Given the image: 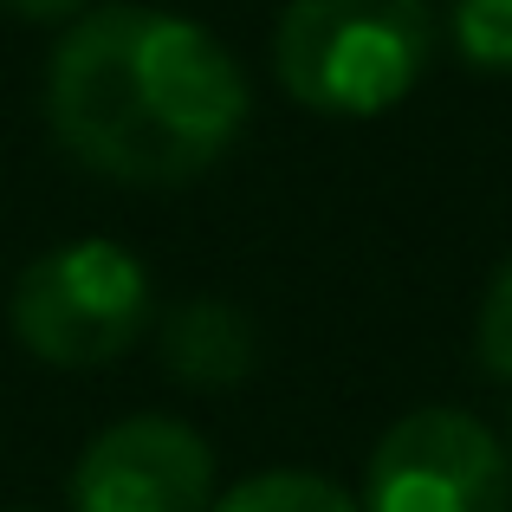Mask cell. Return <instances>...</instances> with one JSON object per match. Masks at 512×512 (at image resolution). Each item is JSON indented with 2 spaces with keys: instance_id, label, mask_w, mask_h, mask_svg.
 Segmentation results:
<instances>
[{
  "instance_id": "1",
  "label": "cell",
  "mask_w": 512,
  "mask_h": 512,
  "mask_svg": "<svg viewBox=\"0 0 512 512\" xmlns=\"http://www.w3.org/2000/svg\"><path fill=\"white\" fill-rule=\"evenodd\" d=\"M46 124L91 175L169 188L214 169L247 130V72L208 26L111 0L46 59Z\"/></svg>"
},
{
  "instance_id": "2",
  "label": "cell",
  "mask_w": 512,
  "mask_h": 512,
  "mask_svg": "<svg viewBox=\"0 0 512 512\" xmlns=\"http://www.w3.org/2000/svg\"><path fill=\"white\" fill-rule=\"evenodd\" d=\"M435 59L428 0H286L273 72L318 117H383Z\"/></svg>"
},
{
  "instance_id": "3",
  "label": "cell",
  "mask_w": 512,
  "mask_h": 512,
  "mask_svg": "<svg viewBox=\"0 0 512 512\" xmlns=\"http://www.w3.org/2000/svg\"><path fill=\"white\" fill-rule=\"evenodd\" d=\"M7 318L13 338L39 363L98 370V363H117L124 350H137V338L156 325V292L130 247L65 240L13 279Z\"/></svg>"
},
{
  "instance_id": "4",
  "label": "cell",
  "mask_w": 512,
  "mask_h": 512,
  "mask_svg": "<svg viewBox=\"0 0 512 512\" xmlns=\"http://www.w3.org/2000/svg\"><path fill=\"white\" fill-rule=\"evenodd\" d=\"M363 512H512V454L467 409H415L376 441Z\"/></svg>"
},
{
  "instance_id": "5",
  "label": "cell",
  "mask_w": 512,
  "mask_h": 512,
  "mask_svg": "<svg viewBox=\"0 0 512 512\" xmlns=\"http://www.w3.org/2000/svg\"><path fill=\"white\" fill-rule=\"evenodd\" d=\"M72 512H208L214 448L169 415L111 422L72 467Z\"/></svg>"
},
{
  "instance_id": "6",
  "label": "cell",
  "mask_w": 512,
  "mask_h": 512,
  "mask_svg": "<svg viewBox=\"0 0 512 512\" xmlns=\"http://www.w3.org/2000/svg\"><path fill=\"white\" fill-rule=\"evenodd\" d=\"M253 338L247 312L221 299H188L163 318V363L182 376L188 389H227L253 370Z\"/></svg>"
},
{
  "instance_id": "7",
  "label": "cell",
  "mask_w": 512,
  "mask_h": 512,
  "mask_svg": "<svg viewBox=\"0 0 512 512\" xmlns=\"http://www.w3.org/2000/svg\"><path fill=\"white\" fill-rule=\"evenodd\" d=\"M208 512H363L344 487H331L325 474H299V467H279V474L240 480L221 506Z\"/></svg>"
},
{
  "instance_id": "8",
  "label": "cell",
  "mask_w": 512,
  "mask_h": 512,
  "mask_svg": "<svg viewBox=\"0 0 512 512\" xmlns=\"http://www.w3.org/2000/svg\"><path fill=\"white\" fill-rule=\"evenodd\" d=\"M448 33L474 72H512V0H454Z\"/></svg>"
},
{
  "instance_id": "9",
  "label": "cell",
  "mask_w": 512,
  "mask_h": 512,
  "mask_svg": "<svg viewBox=\"0 0 512 512\" xmlns=\"http://www.w3.org/2000/svg\"><path fill=\"white\" fill-rule=\"evenodd\" d=\"M474 350H480V363H487L493 376H506V383H512V260L500 266V273H493L487 299H480Z\"/></svg>"
},
{
  "instance_id": "10",
  "label": "cell",
  "mask_w": 512,
  "mask_h": 512,
  "mask_svg": "<svg viewBox=\"0 0 512 512\" xmlns=\"http://www.w3.org/2000/svg\"><path fill=\"white\" fill-rule=\"evenodd\" d=\"M7 13H20V20H72L85 0H0Z\"/></svg>"
},
{
  "instance_id": "11",
  "label": "cell",
  "mask_w": 512,
  "mask_h": 512,
  "mask_svg": "<svg viewBox=\"0 0 512 512\" xmlns=\"http://www.w3.org/2000/svg\"><path fill=\"white\" fill-rule=\"evenodd\" d=\"M20 512H33V506H20Z\"/></svg>"
}]
</instances>
